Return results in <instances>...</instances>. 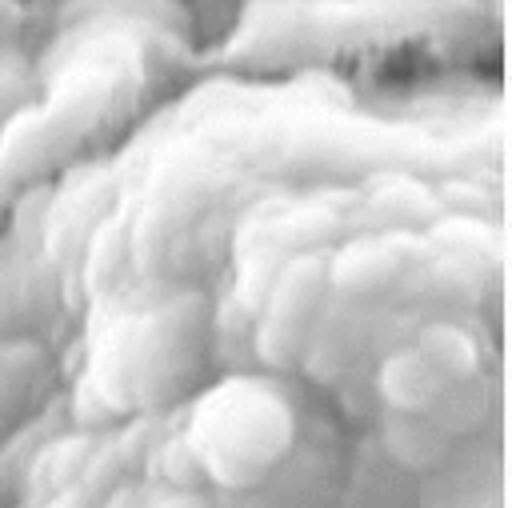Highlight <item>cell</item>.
<instances>
[{"mask_svg": "<svg viewBox=\"0 0 512 508\" xmlns=\"http://www.w3.org/2000/svg\"><path fill=\"white\" fill-rule=\"evenodd\" d=\"M20 92H24V68H20V60L0 56V116L12 112V104L20 100Z\"/></svg>", "mask_w": 512, "mask_h": 508, "instance_id": "obj_6", "label": "cell"}, {"mask_svg": "<svg viewBox=\"0 0 512 508\" xmlns=\"http://www.w3.org/2000/svg\"><path fill=\"white\" fill-rule=\"evenodd\" d=\"M416 356L436 372V380L448 388V384H460L476 372V344L464 328L456 324H428L416 340Z\"/></svg>", "mask_w": 512, "mask_h": 508, "instance_id": "obj_5", "label": "cell"}, {"mask_svg": "<svg viewBox=\"0 0 512 508\" xmlns=\"http://www.w3.org/2000/svg\"><path fill=\"white\" fill-rule=\"evenodd\" d=\"M444 384L436 380V372L416 356V348L392 352L380 364V396L396 408V412H424L440 400Z\"/></svg>", "mask_w": 512, "mask_h": 508, "instance_id": "obj_3", "label": "cell"}, {"mask_svg": "<svg viewBox=\"0 0 512 508\" xmlns=\"http://www.w3.org/2000/svg\"><path fill=\"white\" fill-rule=\"evenodd\" d=\"M320 288H324V268L316 260H296L280 276L272 304H268V316H264V328H260L264 360L288 364L300 352L308 324H312V312H316V300H320Z\"/></svg>", "mask_w": 512, "mask_h": 508, "instance_id": "obj_2", "label": "cell"}, {"mask_svg": "<svg viewBox=\"0 0 512 508\" xmlns=\"http://www.w3.org/2000/svg\"><path fill=\"white\" fill-rule=\"evenodd\" d=\"M404 264V252L396 248V240H384V236H372V240H356L348 244L336 264H332V280L348 292H372L380 288L384 280H392Z\"/></svg>", "mask_w": 512, "mask_h": 508, "instance_id": "obj_4", "label": "cell"}, {"mask_svg": "<svg viewBox=\"0 0 512 508\" xmlns=\"http://www.w3.org/2000/svg\"><path fill=\"white\" fill-rule=\"evenodd\" d=\"M288 436L292 412L284 408V400L244 380L208 396L196 420V452L228 484L260 476L284 452Z\"/></svg>", "mask_w": 512, "mask_h": 508, "instance_id": "obj_1", "label": "cell"}]
</instances>
